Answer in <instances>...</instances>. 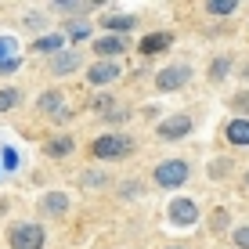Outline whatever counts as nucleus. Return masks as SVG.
<instances>
[{
	"mask_svg": "<svg viewBox=\"0 0 249 249\" xmlns=\"http://www.w3.org/2000/svg\"><path fill=\"white\" fill-rule=\"evenodd\" d=\"M44 228L33 224V220H25V224L11 228L7 231V242H11V249H44Z\"/></svg>",
	"mask_w": 249,
	"mask_h": 249,
	"instance_id": "obj_1",
	"label": "nucleus"
},
{
	"mask_svg": "<svg viewBox=\"0 0 249 249\" xmlns=\"http://www.w3.org/2000/svg\"><path fill=\"white\" fill-rule=\"evenodd\" d=\"M126 152H134V141L123 134H101L98 141H94V156L98 159H112V156H126Z\"/></svg>",
	"mask_w": 249,
	"mask_h": 249,
	"instance_id": "obj_2",
	"label": "nucleus"
},
{
	"mask_svg": "<svg viewBox=\"0 0 249 249\" xmlns=\"http://www.w3.org/2000/svg\"><path fill=\"white\" fill-rule=\"evenodd\" d=\"M184 181H188V162L184 159H166V162H159V166H156V184L177 188Z\"/></svg>",
	"mask_w": 249,
	"mask_h": 249,
	"instance_id": "obj_3",
	"label": "nucleus"
},
{
	"mask_svg": "<svg viewBox=\"0 0 249 249\" xmlns=\"http://www.w3.org/2000/svg\"><path fill=\"white\" fill-rule=\"evenodd\" d=\"M188 80H192V65H170L156 76V87L159 90H177V87H184Z\"/></svg>",
	"mask_w": 249,
	"mask_h": 249,
	"instance_id": "obj_4",
	"label": "nucleus"
},
{
	"mask_svg": "<svg viewBox=\"0 0 249 249\" xmlns=\"http://www.w3.org/2000/svg\"><path fill=\"white\" fill-rule=\"evenodd\" d=\"M184 134H192V119L188 116H170L159 123V137L162 141H181Z\"/></svg>",
	"mask_w": 249,
	"mask_h": 249,
	"instance_id": "obj_5",
	"label": "nucleus"
},
{
	"mask_svg": "<svg viewBox=\"0 0 249 249\" xmlns=\"http://www.w3.org/2000/svg\"><path fill=\"white\" fill-rule=\"evenodd\" d=\"M170 220H174V224H181V228H188V224H195V220H199V210H195L192 199H174V202H170Z\"/></svg>",
	"mask_w": 249,
	"mask_h": 249,
	"instance_id": "obj_6",
	"label": "nucleus"
},
{
	"mask_svg": "<svg viewBox=\"0 0 249 249\" xmlns=\"http://www.w3.org/2000/svg\"><path fill=\"white\" fill-rule=\"evenodd\" d=\"M87 80L94 83V87H101V83H112V80H119V65H116V62H98V65H90Z\"/></svg>",
	"mask_w": 249,
	"mask_h": 249,
	"instance_id": "obj_7",
	"label": "nucleus"
},
{
	"mask_svg": "<svg viewBox=\"0 0 249 249\" xmlns=\"http://www.w3.org/2000/svg\"><path fill=\"white\" fill-rule=\"evenodd\" d=\"M40 210L51 213V217H62V213L69 210V195H65V192H47L44 202H40Z\"/></svg>",
	"mask_w": 249,
	"mask_h": 249,
	"instance_id": "obj_8",
	"label": "nucleus"
},
{
	"mask_svg": "<svg viewBox=\"0 0 249 249\" xmlns=\"http://www.w3.org/2000/svg\"><path fill=\"white\" fill-rule=\"evenodd\" d=\"M94 51L101 58H116L119 51H126V44H123V36H98L94 40Z\"/></svg>",
	"mask_w": 249,
	"mask_h": 249,
	"instance_id": "obj_9",
	"label": "nucleus"
},
{
	"mask_svg": "<svg viewBox=\"0 0 249 249\" xmlns=\"http://www.w3.org/2000/svg\"><path fill=\"white\" fill-rule=\"evenodd\" d=\"M76 69H80V54H76V51H62V54L51 62V72H54V76H62V72H76Z\"/></svg>",
	"mask_w": 249,
	"mask_h": 249,
	"instance_id": "obj_10",
	"label": "nucleus"
},
{
	"mask_svg": "<svg viewBox=\"0 0 249 249\" xmlns=\"http://www.w3.org/2000/svg\"><path fill=\"white\" fill-rule=\"evenodd\" d=\"M224 134H228L231 144H249V119H231Z\"/></svg>",
	"mask_w": 249,
	"mask_h": 249,
	"instance_id": "obj_11",
	"label": "nucleus"
},
{
	"mask_svg": "<svg viewBox=\"0 0 249 249\" xmlns=\"http://www.w3.org/2000/svg\"><path fill=\"white\" fill-rule=\"evenodd\" d=\"M44 152L47 156H69V152H72V134H58V137H51V141L44 144Z\"/></svg>",
	"mask_w": 249,
	"mask_h": 249,
	"instance_id": "obj_12",
	"label": "nucleus"
},
{
	"mask_svg": "<svg viewBox=\"0 0 249 249\" xmlns=\"http://www.w3.org/2000/svg\"><path fill=\"white\" fill-rule=\"evenodd\" d=\"M170 44H174V36H170V33H152V36L141 40V51H144V54H156V51H166Z\"/></svg>",
	"mask_w": 249,
	"mask_h": 249,
	"instance_id": "obj_13",
	"label": "nucleus"
},
{
	"mask_svg": "<svg viewBox=\"0 0 249 249\" xmlns=\"http://www.w3.org/2000/svg\"><path fill=\"white\" fill-rule=\"evenodd\" d=\"M101 25L112 29V33H130L137 25V18H134V15H108V18H101Z\"/></svg>",
	"mask_w": 249,
	"mask_h": 249,
	"instance_id": "obj_14",
	"label": "nucleus"
},
{
	"mask_svg": "<svg viewBox=\"0 0 249 249\" xmlns=\"http://www.w3.org/2000/svg\"><path fill=\"white\" fill-rule=\"evenodd\" d=\"M58 105H62V94H58V90H47V94H40V112H51V116L65 119V112H62Z\"/></svg>",
	"mask_w": 249,
	"mask_h": 249,
	"instance_id": "obj_15",
	"label": "nucleus"
},
{
	"mask_svg": "<svg viewBox=\"0 0 249 249\" xmlns=\"http://www.w3.org/2000/svg\"><path fill=\"white\" fill-rule=\"evenodd\" d=\"M62 44H65V36H62V33H51V36H40L33 47H36L40 54H54V51H62Z\"/></svg>",
	"mask_w": 249,
	"mask_h": 249,
	"instance_id": "obj_16",
	"label": "nucleus"
},
{
	"mask_svg": "<svg viewBox=\"0 0 249 249\" xmlns=\"http://www.w3.org/2000/svg\"><path fill=\"white\" fill-rule=\"evenodd\" d=\"M15 58H18V40L15 36H0V65L15 62Z\"/></svg>",
	"mask_w": 249,
	"mask_h": 249,
	"instance_id": "obj_17",
	"label": "nucleus"
},
{
	"mask_svg": "<svg viewBox=\"0 0 249 249\" xmlns=\"http://www.w3.org/2000/svg\"><path fill=\"white\" fill-rule=\"evenodd\" d=\"M18 101H22V94H18V90H15V87H4V90H0V112L15 108Z\"/></svg>",
	"mask_w": 249,
	"mask_h": 249,
	"instance_id": "obj_18",
	"label": "nucleus"
},
{
	"mask_svg": "<svg viewBox=\"0 0 249 249\" xmlns=\"http://www.w3.org/2000/svg\"><path fill=\"white\" fill-rule=\"evenodd\" d=\"M228 69H231V58H217V62L210 65V80H213V83H220V80L228 76Z\"/></svg>",
	"mask_w": 249,
	"mask_h": 249,
	"instance_id": "obj_19",
	"label": "nucleus"
},
{
	"mask_svg": "<svg viewBox=\"0 0 249 249\" xmlns=\"http://www.w3.org/2000/svg\"><path fill=\"white\" fill-rule=\"evenodd\" d=\"M235 0H213V4H206V11H210V15H231V11H235Z\"/></svg>",
	"mask_w": 249,
	"mask_h": 249,
	"instance_id": "obj_20",
	"label": "nucleus"
},
{
	"mask_svg": "<svg viewBox=\"0 0 249 249\" xmlns=\"http://www.w3.org/2000/svg\"><path fill=\"white\" fill-rule=\"evenodd\" d=\"M58 11H65V15H83V11H94V4H69V0H62V4H58Z\"/></svg>",
	"mask_w": 249,
	"mask_h": 249,
	"instance_id": "obj_21",
	"label": "nucleus"
},
{
	"mask_svg": "<svg viewBox=\"0 0 249 249\" xmlns=\"http://www.w3.org/2000/svg\"><path fill=\"white\" fill-rule=\"evenodd\" d=\"M87 33H90L87 22H69V36H72V40H83Z\"/></svg>",
	"mask_w": 249,
	"mask_h": 249,
	"instance_id": "obj_22",
	"label": "nucleus"
},
{
	"mask_svg": "<svg viewBox=\"0 0 249 249\" xmlns=\"http://www.w3.org/2000/svg\"><path fill=\"white\" fill-rule=\"evenodd\" d=\"M231 108H235V112H249V90L235 94V98H231Z\"/></svg>",
	"mask_w": 249,
	"mask_h": 249,
	"instance_id": "obj_23",
	"label": "nucleus"
},
{
	"mask_svg": "<svg viewBox=\"0 0 249 249\" xmlns=\"http://www.w3.org/2000/svg\"><path fill=\"white\" fill-rule=\"evenodd\" d=\"M210 224H213V231H224V228H228V210H213V220H210Z\"/></svg>",
	"mask_w": 249,
	"mask_h": 249,
	"instance_id": "obj_24",
	"label": "nucleus"
},
{
	"mask_svg": "<svg viewBox=\"0 0 249 249\" xmlns=\"http://www.w3.org/2000/svg\"><path fill=\"white\" fill-rule=\"evenodd\" d=\"M228 174V159H213L210 162V177H224Z\"/></svg>",
	"mask_w": 249,
	"mask_h": 249,
	"instance_id": "obj_25",
	"label": "nucleus"
},
{
	"mask_svg": "<svg viewBox=\"0 0 249 249\" xmlns=\"http://www.w3.org/2000/svg\"><path fill=\"white\" fill-rule=\"evenodd\" d=\"M119 195H123V199H137V195H141V184H137V181H126Z\"/></svg>",
	"mask_w": 249,
	"mask_h": 249,
	"instance_id": "obj_26",
	"label": "nucleus"
},
{
	"mask_svg": "<svg viewBox=\"0 0 249 249\" xmlns=\"http://www.w3.org/2000/svg\"><path fill=\"white\" fill-rule=\"evenodd\" d=\"M4 166L7 170H18V152H15V148H4Z\"/></svg>",
	"mask_w": 249,
	"mask_h": 249,
	"instance_id": "obj_27",
	"label": "nucleus"
},
{
	"mask_svg": "<svg viewBox=\"0 0 249 249\" xmlns=\"http://www.w3.org/2000/svg\"><path fill=\"white\" fill-rule=\"evenodd\" d=\"M83 184H87V188H98V184H108V177H105V174H87V177H83Z\"/></svg>",
	"mask_w": 249,
	"mask_h": 249,
	"instance_id": "obj_28",
	"label": "nucleus"
},
{
	"mask_svg": "<svg viewBox=\"0 0 249 249\" xmlns=\"http://www.w3.org/2000/svg\"><path fill=\"white\" fill-rule=\"evenodd\" d=\"M235 246L238 249H249V228H238L235 231Z\"/></svg>",
	"mask_w": 249,
	"mask_h": 249,
	"instance_id": "obj_29",
	"label": "nucleus"
},
{
	"mask_svg": "<svg viewBox=\"0 0 249 249\" xmlns=\"http://www.w3.org/2000/svg\"><path fill=\"white\" fill-rule=\"evenodd\" d=\"M18 65H22V58H15V62H4V65H0V72H15Z\"/></svg>",
	"mask_w": 249,
	"mask_h": 249,
	"instance_id": "obj_30",
	"label": "nucleus"
},
{
	"mask_svg": "<svg viewBox=\"0 0 249 249\" xmlns=\"http://www.w3.org/2000/svg\"><path fill=\"white\" fill-rule=\"evenodd\" d=\"M246 188H249V174H246Z\"/></svg>",
	"mask_w": 249,
	"mask_h": 249,
	"instance_id": "obj_31",
	"label": "nucleus"
}]
</instances>
